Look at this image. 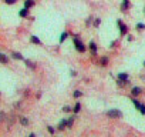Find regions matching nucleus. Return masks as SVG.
<instances>
[{"instance_id":"obj_12","label":"nucleus","mask_w":145,"mask_h":137,"mask_svg":"<svg viewBox=\"0 0 145 137\" xmlns=\"http://www.w3.org/2000/svg\"><path fill=\"white\" fill-rule=\"evenodd\" d=\"M0 63H3V64H7L9 63V57L5 53H0Z\"/></svg>"},{"instance_id":"obj_3","label":"nucleus","mask_w":145,"mask_h":137,"mask_svg":"<svg viewBox=\"0 0 145 137\" xmlns=\"http://www.w3.org/2000/svg\"><path fill=\"white\" fill-rule=\"evenodd\" d=\"M74 46H76V50L77 51H80V53H84L86 51V46H84V43L78 39V36H74Z\"/></svg>"},{"instance_id":"obj_23","label":"nucleus","mask_w":145,"mask_h":137,"mask_svg":"<svg viewBox=\"0 0 145 137\" xmlns=\"http://www.w3.org/2000/svg\"><path fill=\"white\" fill-rule=\"evenodd\" d=\"M47 130H48L50 134H54V131H56V128H54L53 126H47Z\"/></svg>"},{"instance_id":"obj_13","label":"nucleus","mask_w":145,"mask_h":137,"mask_svg":"<svg viewBox=\"0 0 145 137\" xmlns=\"http://www.w3.org/2000/svg\"><path fill=\"white\" fill-rule=\"evenodd\" d=\"M19 16H20V17H27V16H29V9H27V7H23V9L19 12Z\"/></svg>"},{"instance_id":"obj_22","label":"nucleus","mask_w":145,"mask_h":137,"mask_svg":"<svg viewBox=\"0 0 145 137\" xmlns=\"http://www.w3.org/2000/svg\"><path fill=\"white\" fill-rule=\"evenodd\" d=\"M81 96H83V92H80V90H76L74 93H72V97H74V99H78Z\"/></svg>"},{"instance_id":"obj_33","label":"nucleus","mask_w":145,"mask_h":137,"mask_svg":"<svg viewBox=\"0 0 145 137\" xmlns=\"http://www.w3.org/2000/svg\"><path fill=\"white\" fill-rule=\"evenodd\" d=\"M144 13H145V9H144Z\"/></svg>"},{"instance_id":"obj_24","label":"nucleus","mask_w":145,"mask_h":137,"mask_svg":"<svg viewBox=\"0 0 145 137\" xmlns=\"http://www.w3.org/2000/svg\"><path fill=\"white\" fill-rule=\"evenodd\" d=\"M71 110H72V109H71L70 106H64V107H63V111H65V113H70Z\"/></svg>"},{"instance_id":"obj_14","label":"nucleus","mask_w":145,"mask_h":137,"mask_svg":"<svg viewBox=\"0 0 145 137\" xmlns=\"http://www.w3.org/2000/svg\"><path fill=\"white\" fill-rule=\"evenodd\" d=\"M30 41H31V43H34V44H37V46H40V44H41V40H40L37 36H34V34L30 37Z\"/></svg>"},{"instance_id":"obj_6","label":"nucleus","mask_w":145,"mask_h":137,"mask_svg":"<svg viewBox=\"0 0 145 137\" xmlns=\"http://www.w3.org/2000/svg\"><path fill=\"white\" fill-rule=\"evenodd\" d=\"M144 93V90H142V87H139V86H134L132 89H131V96L132 97H138V96H141Z\"/></svg>"},{"instance_id":"obj_32","label":"nucleus","mask_w":145,"mask_h":137,"mask_svg":"<svg viewBox=\"0 0 145 137\" xmlns=\"http://www.w3.org/2000/svg\"><path fill=\"white\" fill-rule=\"evenodd\" d=\"M142 66H144V67H145V60H144V63H142Z\"/></svg>"},{"instance_id":"obj_17","label":"nucleus","mask_w":145,"mask_h":137,"mask_svg":"<svg viewBox=\"0 0 145 137\" xmlns=\"http://www.w3.org/2000/svg\"><path fill=\"white\" fill-rule=\"evenodd\" d=\"M33 6H34V0H24V7L30 9V7H33Z\"/></svg>"},{"instance_id":"obj_29","label":"nucleus","mask_w":145,"mask_h":137,"mask_svg":"<svg viewBox=\"0 0 145 137\" xmlns=\"http://www.w3.org/2000/svg\"><path fill=\"white\" fill-rule=\"evenodd\" d=\"M70 74H71L72 77H76V76H77V72H74V70H71V72H70Z\"/></svg>"},{"instance_id":"obj_11","label":"nucleus","mask_w":145,"mask_h":137,"mask_svg":"<svg viewBox=\"0 0 145 137\" xmlns=\"http://www.w3.org/2000/svg\"><path fill=\"white\" fill-rule=\"evenodd\" d=\"M65 127H67V119H63V120H61V121L58 123L57 128H58V130H64Z\"/></svg>"},{"instance_id":"obj_16","label":"nucleus","mask_w":145,"mask_h":137,"mask_svg":"<svg viewBox=\"0 0 145 137\" xmlns=\"http://www.w3.org/2000/svg\"><path fill=\"white\" fill-rule=\"evenodd\" d=\"M80 110H81V104H80V101H78V103H76L74 109H72V113H74V114H78Z\"/></svg>"},{"instance_id":"obj_27","label":"nucleus","mask_w":145,"mask_h":137,"mask_svg":"<svg viewBox=\"0 0 145 137\" xmlns=\"http://www.w3.org/2000/svg\"><path fill=\"white\" fill-rule=\"evenodd\" d=\"M115 44H117V40L111 41V43H110V47H111V49H114V47H115Z\"/></svg>"},{"instance_id":"obj_30","label":"nucleus","mask_w":145,"mask_h":137,"mask_svg":"<svg viewBox=\"0 0 145 137\" xmlns=\"http://www.w3.org/2000/svg\"><path fill=\"white\" fill-rule=\"evenodd\" d=\"M127 40H128V41H132V40H134V36H128Z\"/></svg>"},{"instance_id":"obj_21","label":"nucleus","mask_w":145,"mask_h":137,"mask_svg":"<svg viewBox=\"0 0 145 137\" xmlns=\"http://www.w3.org/2000/svg\"><path fill=\"white\" fill-rule=\"evenodd\" d=\"M135 27H137V30H138V32L145 30V24H144V23H137V26H135Z\"/></svg>"},{"instance_id":"obj_26","label":"nucleus","mask_w":145,"mask_h":137,"mask_svg":"<svg viewBox=\"0 0 145 137\" xmlns=\"http://www.w3.org/2000/svg\"><path fill=\"white\" fill-rule=\"evenodd\" d=\"M5 2H6V5H14L17 0H5Z\"/></svg>"},{"instance_id":"obj_1","label":"nucleus","mask_w":145,"mask_h":137,"mask_svg":"<svg viewBox=\"0 0 145 137\" xmlns=\"http://www.w3.org/2000/svg\"><path fill=\"white\" fill-rule=\"evenodd\" d=\"M117 84L120 87H124V86L129 84V74L128 73H120L117 76Z\"/></svg>"},{"instance_id":"obj_9","label":"nucleus","mask_w":145,"mask_h":137,"mask_svg":"<svg viewBox=\"0 0 145 137\" xmlns=\"http://www.w3.org/2000/svg\"><path fill=\"white\" fill-rule=\"evenodd\" d=\"M129 9V0H124V2H122V5H121V12H127Z\"/></svg>"},{"instance_id":"obj_8","label":"nucleus","mask_w":145,"mask_h":137,"mask_svg":"<svg viewBox=\"0 0 145 137\" xmlns=\"http://www.w3.org/2000/svg\"><path fill=\"white\" fill-rule=\"evenodd\" d=\"M24 63H26V66L30 68V70H34V68H36V63L34 61H31L29 59H24Z\"/></svg>"},{"instance_id":"obj_25","label":"nucleus","mask_w":145,"mask_h":137,"mask_svg":"<svg viewBox=\"0 0 145 137\" xmlns=\"http://www.w3.org/2000/svg\"><path fill=\"white\" fill-rule=\"evenodd\" d=\"M100 24H101V19H95V20H94V26H95V27H98Z\"/></svg>"},{"instance_id":"obj_10","label":"nucleus","mask_w":145,"mask_h":137,"mask_svg":"<svg viewBox=\"0 0 145 137\" xmlns=\"http://www.w3.org/2000/svg\"><path fill=\"white\" fill-rule=\"evenodd\" d=\"M12 57H13V59H16V60H24L23 54H22V53H19V51H12Z\"/></svg>"},{"instance_id":"obj_15","label":"nucleus","mask_w":145,"mask_h":137,"mask_svg":"<svg viewBox=\"0 0 145 137\" xmlns=\"http://www.w3.org/2000/svg\"><path fill=\"white\" fill-rule=\"evenodd\" d=\"M19 121H20V124H22V126H24V127H27V126H29V123H30V121H29V119H27V117H23V116L19 119Z\"/></svg>"},{"instance_id":"obj_2","label":"nucleus","mask_w":145,"mask_h":137,"mask_svg":"<svg viewBox=\"0 0 145 137\" xmlns=\"http://www.w3.org/2000/svg\"><path fill=\"white\" fill-rule=\"evenodd\" d=\"M132 103H134V107L142 114V116H145V104L142 103V101H139V100H137L135 97H132Z\"/></svg>"},{"instance_id":"obj_18","label":"nucleus","mask_w":145,"mask_h":137,"mask_svg":"<svg viewBox=\"0 0 145 137\" xmlns=\"http://www.w3.org/2000/svg\"><path fill=\"white\" fill-rule=\"evenodd\" d=\"M74 119H76V116H71L70 119H67V127H72V124H74Z\"/></svg>"},{"instance_id":"obj_28","label":"nucleus","mask_w":145,"mask_h":137,"mask_svg":"<svg viewBox=\"0 0 145 137\" xmlns=\"http://www.w3.org/2000/svg\"><path fill=\"white\" fill-rule=\"evenodd\" d=\"M91 22H93V17H88V19H87V23H86V24H87V26H90V24H91Z\"/></svg>"},{"instance_id":"obj_20","label":"nucleus","mask_w":145,"mask_h":137,"mask_svg":"<svg viewBox=\"0 0 145 137\" xmlns=\"http://www.w3.org/2000/svg\"><path fill=\"white\" fill-rule=\"evenodd\" d=\"M108 61H110V60H108V57H107V56H103V57H101V66H107V64H108Z\"/></svg>"},{"instance_id":"obj_5","label":"nucleus","mask_w":145,"mask_h":137,"mask_svg":"<svg viewBox=\"0 0 145 137\" xmlns=\"http://www.w3.org/2000/svg\"><path fill=\"white\" fill-rule=\"evenodd\" d=\"M117 24H118V29H120V34H121V36H127V34H128V26H127L122 20H118Z\"/></svg>"},{"instance_id":"obj_4","label":"nucleus","mask_w":145,"mask_h":137,"mask_svg":"<svg viewBox=\"0 0 145 137\" xmlns=\"http://www.w3.org/2000/svg\"><path fill=\"white\" fill-rule=\"evenodd\" d=\"M107 116L110 119H121L122 117V111L118 110V109H111V110L107 111Z\"/></svg>"},{"instance_id":"obj_31","label":"nucleus","mask_w":145,"mask_h":137,"mask_svg":"<svg viewBox=\"0 0 145 137\" xmlns=\"http://www.w3.org/2000/svg\"><path fill=\"white\" fill-rule=\"evenodd\" d=\"M29 137H36V134H34V133H30V134H29Z\"/></svg>"},{"instance_id":"obj_7","label":"nucleus","mask_w":145,"mask_h":137,"mask_svg":"<svg viewBox=\"0 0 145 137\" xmlns=\"http://www.w3.org/2000/svg\"><path fill=\"white\" fill-rule=\"evenodd\" d=\"M88 47H90V51L93 53V56H97V44L94 41H90Z\"/></svg>"},{"instance_id":"obj_19","label":"nucleus","mask_w":145,"mask_h":137,"mask_svg":"<svg viewBox=\"0 0 145 137\" xmlns=\"http://www.w3.org/2000/svg\"><path fill=\"white\" fill-rule=\"evenodd\" d=\"M67 37H68V33H67V32H63L61 36H60V43H64Z\"/></svg>"}]
</instances>
